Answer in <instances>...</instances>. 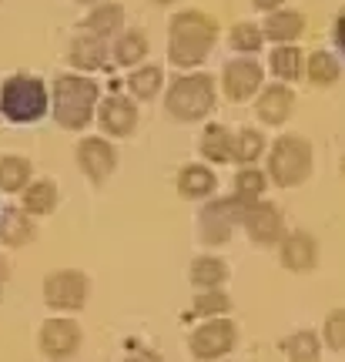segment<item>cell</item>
Instances as JSON below:
<instances>
[{
  "label": "cell",
  "mask_w": 345,
  "mask_h": 362,
  "mask_svg": "<svg viewBox=\"0 0 345 362\" xmlns=\"http://www.w3.org/2000/svg\"><path fill=\"white\" fill-rule=\"evenodd\" d=\"M67 57H71V64L81 67V71H98V67L107 64V44H104L101 37H94V34H81V37L71 40Z\"/></svg>",
  "instance_id": "cell-18"
},
{
  "label": "cell",
  "mask_w": 345,
  "mask_h": 362,
  "mask_svg": "<svg viewBox=\"0 0 345 362\" xmlns=\"http://www.w3.org/2000/svg\"><path fill=\"white\" fill-rule=\"evenodd\" d=\"M7 279H11V265H7V259H0V292H4Z\"/></svg>",
  "instance_id": "cell-38"
},
{
  "label": "cell",
  "mask_w": 345,
  "mask_h": 362,
  "mask_svg": "<svg viewBox=\"0 0 345 362\" xmlns=\"http://www.w3.org/2000/svg\"><path fill=\"white\" fill-rule=\"evenodd\" d=\"M332 37H335V44H339V51L345 54V11L335 17V24H332Z\"/></svg>",
  "instance_id": "cell-36"
},
{
  "label": "cell",
  "mask_w": 345,
  "mask_h": 362,
  "mask_svg": "<svg viewBox=\"0 0 345 362\" xmlns=\"http://www.w3.org/2000/svg\"><path fill=\"white\" fill-rule=\"evenodd\" d=\"M124 21V11H121V4L115 0H104V4H94V11L81 21L84 24V34H94V37H107V34H117V27Z\"/></svg>",
  "instance_id": "cell-22"
},
{
  "label": "cell",
  "mask_w": 345,
  "mask_h": 362,
  "mask_svg": "<svg viewBox=\"0 0 345 362\" xmlns=\"http://www.w3.org/2000/svg\"><path fill=\"white\" fill-rule=\"evenodd\" d=\"M98 81L81 78V74H64V78L54 81L51 90V111L54 121L67 131H81L90 124V117L98 111Z\"/></svg>",
  "instance_id": "cell-2"
},
{
  "label": "cell",
  "mask_w": 345,
  "mask_h": 362,
  "mask_svg": "<svg viewBox=\"0 0 345 362\" xmlns=\"http://www.w3.org/2000/svg\"><path fill=\"white\" fill-rule=\"evenodd\" d=\"M40 352L47 356L51 362H67L74 359L77 352H81V342H84V332H81V325L74 319H47V322L40 325Z\"/></svg>",
  "instance_id": "cell-10"
},
{
  "label": "cell",
  "mask_w": 345,
  "mask_h": 362,
  "mask_svg": "<svg viewBox=\"0 0 345 362\" xmlns=\"http://www.w3.org/2000/svg\"><path fill=\"white\" fill-rule=\"evenodd\" d=\"M269 67L281 84H292V81L305 78V54L298 51L295 44H279L269 57Z\"/></svg>",
  "instance_id": "cell-19"
},
{
  "label": "cell",
  "mask_w": 345,
  "mask_h": 362,
  "mask_svg": "<svg viewBox=\"0 0 345 362\" xmlns=\"http://www.w3.org/2000/svg\"><path fill=\"white\" fill-rule=\"evenodd\" d=\"M51 107V94L44 88V81L30 74H13L0 88V111L11 124H34Z\"/></svg>",
  "instance_id": "cell-4"
},
{
  "label": "cell",
  "mask_w": 345,
  "mask_h": 362,
  "mask_svg": "<svg viewBox=\"0 0 345 362\" xmlns=\"http://www.w3.org/2000/svg\"><path fill=\"white\" fill-rule=\"evenodd\" d=\"M148 57V34L144 30H124V34H117L115 40V61L121 67H138L141 61Z\"/></svg>",
  "instance_id": "cell-25"
},
{
  "label": "cell",
  "mask_w": 345,
  "mask_h": 362,
  "mask_svg": "<svg viewBox=\"0 0 345 362\" xmlns=\"http://www.w3.org/2000/svg\"><path fill=\"white\" fill-rule=\"evenodd\" d=\"M77 165H81V171L94 185H101V181L111 178V171L117 165L115 144L104 141V138H84V141L77 144Z\"/></svg>",
  "instance_id": "cell-14"
},
{
  "label": "cell",
  "mask_w": 345,
  "mask_h": 362,
  "mask_svg": "<svg viewBox=\"0 0 345 362\" xmlns=\"http://www.w3.org/2000/svg\"><path fill=\"white\" fill-rule=\"evenodd\" d=\"M265 40H275V44H295V40L305 34V17L302 11H271L265 27H262Z\"/></svg>",
  "instance_id": "cell-17"
},
{
  "label": "cell",
  "mask_w": 345,
  "mask_h": 362,
  "mask_svg": "<svg viewBox=\"0 0 345 362\" xmlns=\"http://www.w3.org/2000/svg\"><path fill=\"white\" fill-rule=\"evenodd\" d=\"M279 262L281 269L288 272H315L319 265V238L305 228H295V232H285L279 242Z\"/></svg>",
  "instance_id": "cell-12"
},
{
  "label": "cell",
  "mask_w": 345,
  "mask_h": 362,
  "mask_svg": "<svg viewBox=\"0 0 345 362\" xmlns=\"http://www.w3.org/2000/svg\"><path fill=\"white\" fill-rule=\"evenodd\" d=\"M34 221L27 215L24 208H7L4 215H0V242L11 248H21L27 245L30 238H34Z\"/></svg>",
  "instance_id": "cell-21"
},
{
  "label": "cell",
  "mask_w": 345,
  "mask_h": 362,
  "mask_svg": "<svg viewBox=\"0 0 345 362\" xmlns=\"http://www.w3.org/2000/svg\"><path fill=\"white\" fill-rule=\"evenodd\" d=\"M265 151H269V141H265V134L258 128H242L238 134H231V158L242 168L245 165H255Z\"/></svg>",
  "instance_id": "cell-24"
},
{
  "label": "cell",
  "mask_w": 345,
  "mask_h": 362,
  "mask_svg": "<svg viewBox=\"0 0 345 362\" xmlns=\"http://www.w3.org/2000/svg\"><path fill=\"white\" fill-rule=\"evenodd\" d=\"M161 84H165V71H161L158 64H138L128 74V88L138 101H151V98H158Z\"/></svg>",
  "instance_id": "cell-27"
},
{
  "label": "cell",
  "mask_w": 345,
  "mask_h": 362,
  "mask_svg": "<svg viewBox=\"0 0 345 362\" xmlns=\"http://www.w3.org/2000/svg\"><path fill=\"white\" fill-rule=\"evenodd\" d=\"M90 296V282L84 272L77 269H61L51 272L44 279V302L51 305L54 312H77L88 305Z\"/></svg>",
  "instance_id": "cell-8"
},
{
  "label": "cell",
  "mask_w": 345,
  "mask_h": 362,
  "mask_svg": "<svg viewBox=\"0 0 345 362\" xmlns=\"http://www.w3.org/2000/svg\"><path fill=\"white\" fill-rule=\"evenodd\" d=\"M242 215H245V202H238L235 194L208 202V205L201 208V215H198L201 242H205V245H225L231 238V232L242 225Z\"/></svg>",
  "instance_id": "cell-7"
},
{
  "label": "cell",
  "mask_w": 345,
  "mask_h": 362,
  "mask_svg": "<svg viewBox=\"0 0 345 362\" xmlns=\"http://www.w3.org/2000/svg\"><path fill=\"white\" fill-rule=\"evenodd\" d=\"M154 4H161V7H168V4H175V0H154Z\"/></svg>",
  "instance_id": "cell-39"
},
{
  "label": "cell",
  "mask_w": 345,
  "mask_h": 362,
  "mask_svg": "<svg viewBox=\"0 0 345 362\" xmlns=\"http://www.w3.org/2000/svg\"><path fill=\"white\" fill-rule=\"evenodd\" d=\"M322 346L332 352H345V309H332L322 325Z\"/></svg>",
  "instance_id": "cell-33"
},
{
  "label": "cell",
  "mask_w": 345,
  "mask_h": 362,
  "mask_svg": "<svg viewBox=\"0 0 345 362\" xmlns=\"http://www.w3.org/2000/svg\"><path fill=\"white\" fill-rule=\"evenodd\" d=\"M221 362H225V359H221Z\"/></svg>",
  "instance_id": "cell-42"
},
{
  "label": "cell",
  "mask_w": 345,
  "mask_h": 362,
  "mask_svg": "<svg viewBox=\"0 0 345 362\" xmlns=\"http://www.w3.org/2000/svg\"><path fill=\"white\" fill-rule=\"evenodd\" d=\"M84 4H104V0H84Z\"/></svg>",
  "instance_id": "cell-40"
},
{
  "label": "cell",
  "mask_w": 345,
  "mask_h": 362,
  "mask_svg": "<svg viewBox=\"0 0 345 362\" xmlns=\"http://www.w3.org/2000/svg\"><path fill=\"white\" fill-rule=\"evenodd\" d=\"M165 107L178 121H201L215 107V81L208 74H185L168 88Z\"/></svg>",
  "instance_id": "cell-5"
},
{
  "label": "cell",
  "mask_w": 345,
  "mask_h": 362,
  "mask_svg": "<svg viewBox=\"0 0 345 362\" xmlns=\"http://www.w3.org/2000/svg\"><path fill=\"white\" fill-rule=\"evenodd\" d=\"M218 40V21L201 11H181L168 24V61L175 67H198Z\"/></svg>",
  "instance_id": "cell-1"
},
{
  "label": "cell",
  "mask_w": 345,
  "mask_h": 362,
  "mask_svg": "<svg viewBox=\"0 0 345 362\" xmlns=\"http://www.w3.org/2000/svg\"><path fill=\"white\" fill-rule=\"evenodd\" d=\"M342 175H345V155H342Z\"/></svg>",
  "instance_id": "cell-41"
},
{
  "label": "cell",
  "mask_w": 345,
  "mask_h": 362,
  "mask_svg": "<svg viewBox=\"0 0 345 362\" xmlns=\"http://www.w3.org/2000/svg\"><path fill=\"white\" fill-rule=\"evenodd\" d=\"M98 117H101V128L107 131V134L128 138L131 131H134V124H138V107H134V101H128V98H107V101L101 104Z\"/></svg>",
  "instance_id": "cell-15"
},
{
  "label": "cell",
  "mask_w": 345,
  "mask_h": 362,
  "mask_svg": "<svg viewBox=\"0 0 345 362\" xmlns=\"http://www.w3.org/2000/svg\"><path fill=\"white\" fill-rule=\"evenodd\" d=\"M252 4H255L258 11H281V4H285V0H252Z\"/></svg>",
  "instance_id": "cell-37"
},
{
  "label": "cell",
  "mask_w": 345,
  "mask_h": 362,
  "mask_svg": "<svg viewBox=\"0 0 345 362\" xmlns=\"http://www.w3.org/2000/svg\"><path fill=\"white\" fill-rule=\"evenodd\" d=\"M238 346V325L218 315V319H205L188 339V349L194 359L201 362H221L225 356H231V349Z\"/></svg>",
  "instance_id": "cell-6"
},
{
  "label": "cell",
  "mask_w": 345,
  "mask_h": 362,
  "mask_svg": "<svg viewBox=\"0 0 345 362\" xmlns=\"http://www.w3.org/2000/svg\"><path fill=\"white\" fill-rule=\"evenodd\" d=\"M215 171L208 168V165H185L178 171V192L185 198H208V194L215 192Z\"/></svg>",
  "instance_id": "cell-23"
},
{
  "label": "cell",
  "mask_w": 345,
  "mask_h": 362,
  "mask_svg": "<svg viewBox=\"0 0 345 362\" xmlns=\"http://www.w3.org/2000/svg\"><path fill=\"white\" fill-rule=\"evenodd\" d=\"M194 315H208V319H218V315H228L231 309V298L228 292H221V288H201L198 298H194Z\"/></svg>",
  "instance_id": "cell-32"
},
{
  "label": "cell",
  "mask_w": 345,
  "mask_h": 362,
  "mask_svg": "<svg viewBox=\"0 0 345 362\" xmlns=\"http://www.w3.org/2000/svg\"><path fill=\"white\" fill-rule=\"evenodd\" d=\"M228 279V265L215 255H201V259L192 262V285L201 292V288H221V282Z\"/></svg>",
  "instance_id": "cell-29"
},
{
  "label": "cell",
  "mask_w": 345,
  "mask_h": 362,
  "mask_svg": "<svg viewBox=\"0 0 345 362\" xmlns=\"http://www.w3.org/2000/svg\"><path fill=\"white\" fill-rule=\"evenodd\" d=\"M201 155L211 161V165H225L231 161V131L225 124H208L205 134H201Z\"/></svg>",
  "instance_id": "cell-31"
},
{
  "label": "cell",
  "mask_w": 345,
  "mask_h": 362,
  "mask_svg": "<svg viewBox=\"0 0 345 362\" xmlns=\"http://www.w3.org/2000/svg\"><path fill=\"white\" fill-rule=\"evenodd\" d=\"M255 115L262 124H269V128H279V124H285L288 117H292L295 111V90L292 84H281V81H275V84H265V88L255 94Z\"/></svg>",
  "instance_id": "cell-13"
},
{
  "label": "cell",
  "mask_w": 345,
  "mask_h": 362,
  "mask_svg": "<svg viewBox=\"0 0 345 362\" xmlns=\"http://www.w3.org/2000/svg\"><path fill=\"white\" fill-rule=\"evenodd\" d=\"M305 78L312 88H332L342 78V64L332 51H312L305 57Z\"/></svg>",
  "instance_id": "cell-20"
},
{
  "label": "cell",
  "mask_w": 345,
  "mask_h": 362,
  "mask_svg": "<svg viewBox=\"0 0 345 362\" xmlns=\"http://www.w3.org/2000/svg\"><path fill=\"white\" fill-rule=\"evenodd\" d=\"M242 228L248 232V238L262 248H271L281 242V235H285V218H281V211L275 202L269 198H258L252 205H245V215H242Z\"/></svg>",
  "instance_id": "cell-9"
},
{
  "label": "cell",
  "mask_w": 345,
  "mask_h": 362,
  "mask_svg": "<svg viewBox=\"0 0 345 362\" xmlns=\"http://www.w3.org/2000/svg\"><path fill=\"white\" fill-rule=\"evenodd\" d=\"M124 362H165V359H161V352H154V349H134V352H128Z\"/></svg>",
  "instance_id": "cell-35"
},
{
  "label": "cell",
  "mask_w": 345,
  "mask_h": 362,
  "mask_svg": "<svg viewBox=\"0 0 345 362\" xmlns=\"http://www.w3.org/2000/svg\"><path fill=\"white\" fill-rule=\"evenodd\" d=\"M262 88H265V71L255 57L228 61L221 71V90H225L228 101H252Z\"/></svg>",
  "instance_id": "cell-11"
},
{
  "label": "cell",
  "mask_w": 345,
  "mask_h": 362,
  "mask_svg": "<svg viewBox=\"0 0 345 362\" xmlns=\"http://www.w3.org/2000/svg\"><path fill=\"white\" fill-rule=\"evenodd\" d=\"M265 155H269L265 175L279 188H298L315 171V148L302 134H281V138H275Z\"/></svg>",
  "instance_id": "cell-3"
},
{
  "label": "cell",
  "mask_w": 345,
  "mask_h": 362,
  "mask_svg": "<svg viewBox=\"0 0 345 362\" xmlns=\"http://www.w3.org/2000/svg\"><path fill=\"white\" fill-rule=\"evenodd\" d=\"M322 336L312 329H295L279 342V352L288 362H319L322 359Z\"/></svg>",
  "instance_id": "cell-16"
},
{
  "label": "cell",
  "mask_w": 345,
  "mask_h": 362,
  "mask_svg": "<svg viewBox=\"0 0 345 362\" xmlns=\"http://www.w3.org/2000/svg\"><path fill=\"white\" fill-rule=\"evenodd\" d=\"M265 188H269V175L258 168V165H245V168L235 175V198L245 202V205L265 198Z\"/></svg>",
  "instance_id": "cell-28"
},
{
  "label": "cell",
  "mask_w": 345,
  "mask_h": 362,
  "mask_svg": "<svg viewBox=\"0 0 345 362\" xmlns=\"http://www.w3.org/2000/svg\"><path fill=\"white\" fill-rule=\"evenodd\" d=\"M30 185V161L21 155L0 158V192H24Z\"/></svg>",
  "instance_id": "cell-30"
},
{
  "label": "cell",
  "mask_w": 345,
  "mask_h": 362,
  "mask_svg": "<svg viewBox=\"0 0 345 362\" xmlns=\"http://www.w3.org/2000/svg\"><path fill=\"white\" fill-rule=\"evenodd\" d=\"M57 208V185L51 178L30 181L24 188V211L27 215H51Z\"/></svg>",
  "instance_id": "cell-26"
},
{
  "label": "cell",
  "mask_w": 345,
  "mask_h": 362,
  "mask_svg": "<svg viewBox=\"0 0 345 362\" xmlns=\"http://www.w3.org/2000/svg\"><path fill=\"white\" fill-rule=\"evenodd\" d=\"M262 44H265V34H262V27L258 24H235L231 27V47L242 51L245 57L262 51Z\"/></svg>",
  "instance_id": "cell-34"
}]
</instances>
